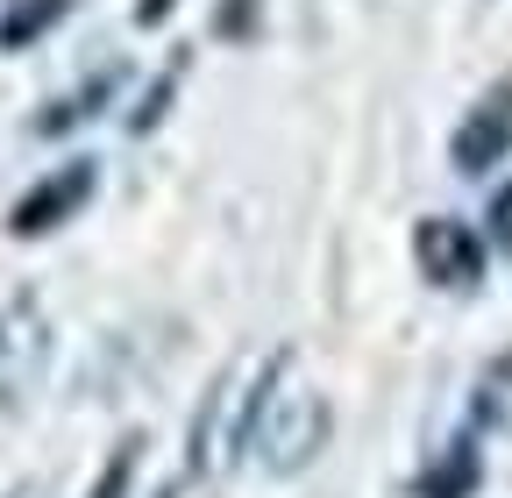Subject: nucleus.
Listing matches in <instances>:
<instances>
[{"instance_id": "6e6552de", "label": "nucleus", "mask_w": 512, "mask_h": 498, "mask_svg": "<svg viewBox=\"0 0 512 498\" xmlns=\"http://www.w3.org/2000/svg\"><path fill=\"white\" fill-rule=\"evenodd\" d=\"M136 449H143V434H128V442L107 456V470L93 477V491H86V498H128V484H136Z\"/></svg>"}, {"instance_id": "1a4fd4ad", "label": "nucleus", "mask_w": 512, "mask_h": 498, "mask_svg": "<svg viewBox=\"0 0 512 498\" xmlns=\"http://www.w3.org/2000/svg\"><path fill=\"white\" fill-rule=\"evenodd\" d=\"M491 242H498V249H512V185L491 200Z\"/></svg>"}, {"instance_id": "39448f33", "label": "nucleus", "mask_w": 512, "mask_h": 498, "mask_svg": "<svg viewBox=\"0 0 512 498\" xmlns=\"http://www.w3.org/2000/svg\"><path fill=\"white\" fill-rule=\"evenodd\" d=\"M448 157H456L463 178H484L512 157V79H498L463 121H456V136H448Z\"/></svg>"}, {"instance_id": "0eeeda50", "label": "nucleus", "mask_w": 512, "mask_h": 498, "mask_svg": "<svg viewBox=\"0 0 512 498\" xmlns=\"http://www.w3.org/2000/svg\"><path fill=\"white\" fill-rule=\"evenodd\" d=\"M477 477H484V463H477V449L470 442H456L427 477H420V498H470L477 491Z\"/></svg>"}, {"instance_id": "f03ea898", "label": "nucleus", "mask_w": 512, "mask_h": 498, "mask_svg": "<svg viewBox=\"0 0 512 498\" xmlns=\"http://www.w3.org/2000/svg\"><path fill=\"white\" fill-rule=\"evenodd\" d=\"M413 264L441 292H477V278H484V235L470 221H456V214H427L413 228Z\"/></svg>"}, {"instance_id": "7ed1b4c3", "label": "nucleus", "mask_w": 512, "mask_h": 498, "mask_svg": "<svg viewBox=\"0 0 512 498\" xmlns=\"http://www.w3.org/2000/svg\"><path fill=\"white\" fill-rule=\"evenodd\" d=\"M93 193H100V164H93V157H72V164H57L43 185H29V193L15 200L8 228H15L22 242H36V235L64 228L72 214H86V200H93Z\"/></svg>"}, {"instance_id": "9d476101", "label": "nucleus", "mask_w": 512, "mask_h": 498, "mask_svg": "<svg viewBox=\"0 0 512 498\" xmlns=\"http://www.w3.org/2000/svg\"><path fill=\"white\" fill-rule=\"evenodd\" d=\"M171 8H178V0H136V22H143V29H157Z\"/></svg>"}, {"instance_id": "9b49d317", "label": "nucleus", "mask_w": 512, "mask_h": 498, "mask_svg": "<svg viewBox=\"0 0 512 498\" xmlns=\"http://www.w3.org/2000/svg\"><path fill=\"white\" fill-rule=\"evenodd\" d=\"M221 29H228V36L249 29V0H228V8H221Z\"/></svg>"}, {"instance_id": "423d86ee", "label": "nucleus", "mask_w": 512, "mask_h": 498, "mask_svg": "<svg viewBox=\"0 0 512 498\" xmlns=\"http://www.w3.org/2000/svg\"><path fill=\"white\" fill-rule=\"evenodd\" d=\"M72 15V0H15L8 15H0V50H29L43 29H57Z\"/></svg>"}, {"instance_id": "f257e3e1", "label": "nucleus", "mask_w": 512, "mask_h": 498, "mask_svg": "<svg viewBox=\"0 0 512 498\" xmlns=\"http://www.w3.org/2000/svg\"><path fill=\"white\" fill-rule=\"evenodd\" d=\"M328 427H335V413H328V399H320V392H306V385L271 392L264 427H256V456H264L271 477H299L320 449H328Z\"/></svg>"}, {"instance_id": "20e7f679", "label": "nucleus", "mask_w": 512, "mask_h": 498, "mask_svg": "<svg viewBox=\"0 0 512 498\" xmlns=\"http://www.w3.org/2000/svg\"><path fill=\"white\" fill-rule=\"evenodd\" d=\"M50 363V321L36 299H8L0 306V406H22L29 385Z\"/></svg>"}]
</instances>
